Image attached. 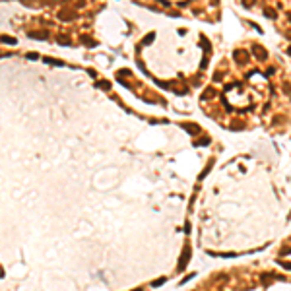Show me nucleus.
Masks as SVG:
<instances>
[{
	"label": "nucleus",
	"instance_id": "nucleus-1",
	"mask_svg": "<svg viewBox=\"0 0 291 291\" xmlns=\"http://www.w3.org/2000/svg\"><path fill=\"white\" fill-rule=\"evenodd\" d=\"M161 283H165V277H159V280H155V282L152 283V287H159Z\"/></svg>",
	"mask_w": 291,
	"mask_h": 291
},
{
	"label": "nucleus",
	"instance_id": "nucleus-2",
	"mask_svg": "<svg viewBox=\"0 0 291 291\" xmlns=\"http://www.w3.org/2000/svg\"><path fill=\"white\" fill-rule=\"evenodd\" d=\"M153 41V33H149V35H148V37H146V39H144V43H152Z\"/></svg>",
	"mask_w": 291,
	"mask_h": 291
},
{
	"label": "nucleus",
	"instance_id": "nucleus-3",
	"mask_svg": "<svg viewBox=\"0 0 291 291\" xmlns=\"http://www.w3.org/2000/svg\"><path fill=\"white\" fill-rule=\"evenodd\" d=\"M289 55H291V49H289Z\"/></svg>",
	"mask_w": 291,
	"mask_h": 291
}]
</instances>
